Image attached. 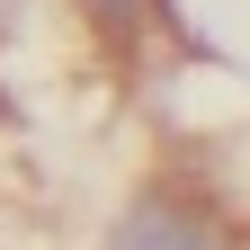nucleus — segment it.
Listing matches in <instances>:
<instances>
[{"instance_id":"nucleus-1","label":"nucleus","mask_w":250,"mask_h":250,"mask_svg":"<svg viewBox=\"0 0 250 250\" xmlns=\"http://www.w3.org/2000/svg\"><path fill=\"white\" fill-rule=\"evenodd\" d=\"M99 250H241V241H232V224L206 197H188V188H143V197L107 224Z\"/></svg>"},{"instance_id":"nucleus-2","label":"nucleus","mask_w":250,"mask_h":250,"mask_svg":"<svg viewBox=\"0 0 250 250\" xmlns=\"http://www.w3.org/2000/svg\"><path fill=\"white\" fill-rule=\"evenodd\" d=\"M72 18H81V27H99L116 54H134V36L161 18V0H72Z\"/></svg>"}]
</instances>
